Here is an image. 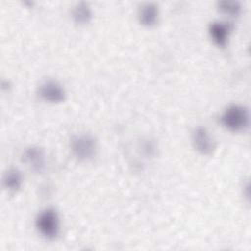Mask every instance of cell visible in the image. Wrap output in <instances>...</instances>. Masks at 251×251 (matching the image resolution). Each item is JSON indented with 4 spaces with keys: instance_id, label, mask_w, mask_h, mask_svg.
Segmentation results:
<instances>
[{
    "instance_id": "cell-1",
    "label": "cell",
    "mask_w": 251,
    "mask_h": 251,
    "mask_svg": "<svg viewBox=\"0 0 251 251\" xmlns=\"http://www.w3.org/2000/svg\"><path fill=\"white\" fill-rule=\"evenodd\" d=\"M222 125L231 131H241L248 127L249 112L246 107L238 104L229 105L221 118Z\"/></svg>"
},
{
    "instance_id": "cell-2",
    "label": "cell",
    "mask_w": 251,
    "mask_h": 251,
    "mask_svg": "<svg viewBox=\"0 0 251 251\" xmlns=\"http://www.w3.org/2000/svg\"><path fill=\"white\" fill-rule=\"evenodd\" d=\"M70 147L73 155L80 161L91 160L97 152V141L88 133H81L72 137Z\"/></svg>"
},
{
    "instance_id": "cell-3",
    "label": "cell",
    "mask_w": 251,
    "mask_h": 251,
    "mask_svg": "<svg viewBox=\"0 0 251 251\" xmlns=\"http://www.w3.org/2000/svg\"><path fill=\"white\" fill-rule=\"evenodd\" d=\"M35 226L39 233L46 239L57 237L60 229L58 213L53 208H46L41 211L35 220Z\"/></svg>"
},
{
    "instance_id": "cell-4",
    "label": "cell",
    "mask_w": 251,
    "mask_h": 251,
    "mask_svg": "<svg viewBox=\"0 0 251 251\" xmlns=\"http://www.w3.org/2000/svg\"><path fill=\"white\" fill-rule=\"evenodd\" d=\"M191 139L194 149L202 155H211L216 149L215 140L203 126H198L193 130Z\"/></svg>"
},
{
    "instance_id": "cell-5",
    "label": "cell",
    "mask_w": 251,
    "mask_h": 251,
    "mask_svg": "<svg viewBox=\"0 0 251 251\" xmlns=\"http://www.w3.org/2000/svg\"><path fill=\"white\" fill-rule=\"evenodd\" d=\"M39 96L50 103H60L66 98L64 87L56 80L48 79L42 82L38 89Z\"/></svg>"
},
{
    "instance_id": "cell-6",
    "label": "cell",
    "mask_w": 251,
    "mask_h": 251,
    "mask_svg": "<svg viewBox=\"0 0 251 251\" xmlns=\"http://www.w3.org/2000/svg\"><path fill=\"white\" fill-rule=\"evenodd\" d=\"M23 161L34 172L41 173L45 168V154L42 148L30 146L23 154Z\"/></svg>"
},
{
    "instance_id": "cell-7",
    "label": "cell",
    "mask_w": 251,
    "mask_h": 251,
    "mask_svg": "<svg viewBox=\"0 0 251 251\" xmlns=\"http://www.w3.org/2000/svg\"><path fill=\"white\" fill-rule=\"evenodd\" d=\"M231 27L229 24L215 21L209 25V33L213 41L219 46H226L229 37Z\"/></svg>"
},
{
    "instance_id": "cell-8",
    "label": "cell",
    "mask_w": 251,
    "mask_h": 251,
    "mask_svg": "<svg viewBox=\"0 0 251 251\" xmlns=\"http://www.w3.org/2000/svg\"><path fill=\"white\" fill-rule=\"evenodd\" d=\"M159 10L154 3L143 4L138 11V19L141 25L145 26H152L158 21Z\"/></svg>"
},
{
    "instance_id": "cell-9",
    "label": "cell",
    "mask_w": 251,
    "mask_h": 251,
    "mask_svg": "<svg viewBox=\"0 0 251 251\" xmlns=\"http://www.w3.org/2000/svg\"><path fill=\"white\" fill-rule=\"evenodd\" d=\"M23 183L21 172L16 168H10L3 176V184L6 189L11 192L18 191Z\"/></svg>"
},
{
    "instance_id": "cell-10",
    "label": "cell",
    "mask_w": 251,
    "mask_h": 251,
    "mask_svg": "<svg viewBox=\"0 0 251 251\" xmlns=\"http://www.w3.org/2000/svg\"><path fill=\"white\" fill-rule=\"evenodd\" d=\"M72 17L76 24H87L92 18V12L89 5L86 2L77 3L72 11Z\"/></svg>"
},
{
    "instance_id": "cell-11",
    "label": "cell",
    "mask_w": 251,
    "mask_h": 251,
    "mask_svg": "<svg viewBox=\"0 0 251 251\" xmlns=\"http://www.w3.org/2000/svg\"><path fill=\"white\" fill-rule=\"evenodd\" d=\"M218 8L222 13L229 16H237L241 11V6L236 1H220L218 2Z\"/></svg>"
}]
</instances>
